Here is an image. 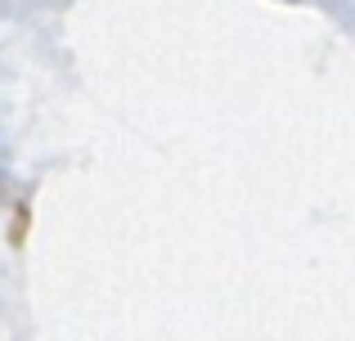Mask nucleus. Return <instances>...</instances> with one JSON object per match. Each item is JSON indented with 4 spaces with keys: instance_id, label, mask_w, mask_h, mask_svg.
<instances>
[{
    "instance_id": "nucleus-1",
    "label": "nucleus",
    "mask_w": 355,
    "mask_h": 341,
    "mask_svg": "<svg viewBox=\"0 0 355 341\" xmlns=\"http://www.w3.org/2000/svg\"><path fill=\"white\" fill-rule=\"evenodd\" d=\"M0 198H5V180H0Z\"/></svg>"
}]
</instances>
